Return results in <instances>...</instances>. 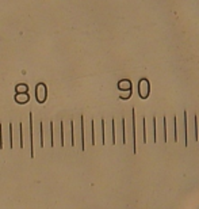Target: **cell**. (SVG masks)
Returning <instances> with one entry per match:
<instances>
[{
	"label": "cell",
	"mask_w": 199,
	"mask_h": 209,
	"mask_svg": "<svg viewBox=\"0 0 199 209\" xmlns=\"http://www.w3.org/2000/svg\"><path fill=\"white\" fill-rule=\"evenodd\" d=\"M35 91H37V100L39 103H42L45 102V99H46V86L43 84V83H39L37 84V87H35Z\"/></svg>",
	"instance_id": "obj_1"
},
{
	"label": "cell",
	"mask_w": 199,
	"mask_h": 209,
	"mask_svg": "<svg viewBox=\"0 0 199 209\" xmlns=\"http://www.w3.org/2000/svg\"><path fill=\"white\" fill-rule=\"evenodd\" d=\"M30 136H31V156L34 158V136H32V114L30 113Z\"/></svg>",
	"instance_id": "obj_2"
},
{
	"label": "cell",
	"mask_w": 199,
	"mask_h": 209,
	"mask_svg": "<svg viewBox=\"0 0 199 209\" xmlns=\"http://www.w3.org/2000/svg\"><path fill=\"white\" fill-rule=\"evenodd\" d=\"M16 102H19V103H26L27 100H28V95L27 94H23V95H20V94H16Z\"/></svg>",
	"instance_id": "obj_3"
},
{
	"label": "cell",
	"mask_w": 199,
	"mask_h": 209,
	"mask_svg": "<svg viewBox=\"0 0 199 209\" xmlns=\"http://www.w3.org/2000/svg\"><path fill=\"white\" fill-rule=\"evenodd\" d=\"M81 147L84 149V118L81 117Z\"/></svg>",
	"instance_id": "obj_4"
},
{
	"label": "cell",
	"mask_w": 199,
	"mask_h": 209,
	"mask_svg": "<svg viewBox=\"0 0 199 209\" xmlns=\"http://www.w3.org/2000/svg\"><path fill=\"white\" fill-rule=\"evenodd\" d=\"M22 90H23V92H27V86H18L16 91L19 92V91H22Z\"/></svg>",
	"instance_id": "obj_5"
},
{
	"label": "cell",
	"mask_w": 199,
	"mask_h": 209,
	"mask_svg": "<svg viewBox=\"0 0 199 209\" xmlns=\"http://www.w3.org/2000/svg\"><path fill=\"white\" fill-rule=\"evenodd\" d=\"M20 147L23 148V125L20 124Z\"/></svg>",
	"instance_id": "obj_6"
},
{
	"label": "cell",
	"mask_w": 199,
	"mask_h": 209,
	"mask_svg": "<svg viewBox=\"0 0 199 209\" xmlns=\"http://www.w3.org/2000/svg\"><path fill=\"white\" fill-rule=\"evenodd\" d=\"M0 148H3V130H1V125H0Z\"/></svg>",
	"instance_id": "obj_7"
},
{
	"label": "cell",
	"mask_w": 199,
	"mask_h": 209,
	"mask_svg": "<svg viewBox=\"0 0 199 209\" xmlns=\"http://www.w3.org/2000/svg\"><path fill=\"white\" fill-rule=\"evenodd\" d=\"M113 125H114L113 126V143L115 144V122L114 121H113Z\"/></svg>",
	"instance_id": "obj_8"
},
{
	"label": "cell",
	"mask_w": 199,
	"mask_h": 209,
	"mask_svg": "<svg viewBox=\"0 0 199 209\" xmlns=\"http://www.w3.org/2000/svg\"><path fill=\"white\" fill-rule=\"evenodd\" d=\"M10 143H11V148H12V124L10 125Z\"/></svg>",
	"instance_id": "obj_9"
}]
</instances>
